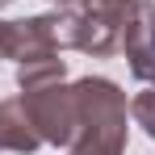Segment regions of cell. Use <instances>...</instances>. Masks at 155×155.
Returning a JSON list of instances; mask_svg holds the SVG:
<instances>
[{"label": "cell", "instance_id": "7a4b0ae2", "mask_svg": "<svg viewBox=\"0 0 155 155\" xmlns=\"http://www.w3.org/2000/svg\"><path fill=\"white\" fill-rule=\"evenodd\" d=\"M21 105H25L29 122L38 130L42 147H71L80 134V97L76 84H42V88H25L21 92Z\"/></svg>", "mask_w": 155, "mask_h": 155}, {"label": "cell", "instance_id": "9c48e42d", "mask_svg": "<svg viewBox=\"0 0 155 155\" xmlns=\"http://www.w3.org/2000/svg\"><path fill=\"white\" fill-rule=\"evenodd\" d=\"M151 46H155V38H151Z\"/></svg>", "mask_w": 155, "mask_h": 155}, {"label": "cell", "instance_id": "6da1fadb", "mask_svg": "<svg viewBox=\"0 0 155 155\" xmlns=\"http://www.w3.org/2000/svg\"><path fill=\"white\" fill-rule=\"evenodd\" d=\"M76 97H80V134L67 147V155H122L130 130L126 92L105 76H84L76 80Z\"/></svg>", "mask_w": 155, "mask_h": 155}, {"label": "cell", "instance_id": "3957f363", "mask_svg": "<svg viewBox=\"0 0 155 155\" xmlns=\"http://www.w3.org/2000/svg\"><path fill=\"white\" fill-rule=\"evenodd\" d=\"M71 8H76V51L105 59L122 51V38L138 0H76Z\"/></svg>", "mask_w": 155, "mask_h": 155}, {"label": "cell", "instance_id": "ba28073f", "mask_svg": "<svg viewBox=\"0 0 155 155\" xmlns=\"http://www.w3.org/2000/svg\"><path fill=\"white\" fill-rule=\"evenodd\" d=\"M8 4H13V0H0V8H8Z\"/></svg>", "mask_w": 155, "mask_h": 155}, {"label": "cell", "instance_id": "8992f818", "mask_svg": "<svg viewBox=\"0 0 155 155\" xmlns=\"http://www.w3.org/2000/svg\"><path fill=\"white\" fill-rule=\"evenodd\" d=\"M130 122L143 126V134L155 143V88H143V92L130 101Z\"/></svg>", "mask_w": 155, "mask_h": 155}, {"label": "cell", "instance_id": "5b68a950", "mask_svg": "<svg viewBox=\"0 0 155 155\" xmlns=\"http://www.w3.org/2000/svg\"><path fill=\"white\" fill-rule=\"evenodd\" d=\"M59 80H67V63H63L59 54L17 63V84H21V92H25V88H42V84H59Z\"/></svg>", "mask_w": 155, "mask_h": 155}, {"label": "cell", "instance_id": "52a82bcc", "mask_svg": "<svg viewBox=\"0 0 155 155\" xmlns=\"http://www.w3.org/2000/svg\"><path fill=\"white\" fill-rule=\"evenodd\" d=\"M51 4H76V0H51Z\"/></svg>", "mask_w": 155, "mask_h": 155}, {"label": "cell", "instance_id": "277c9868", "mask_svg": "<svg viewBox=\"0 0 155 155\" xmlns=\"http://www.w3.org/2000/svg\"><path fill=\"white\" fill-rule=\"evenodd\" d=\"M42 147V138H38V130L29 122L25 105L21 97H8V101H0V151H13V155H34Z\"/></svg>", "mask_w": 155, "mask_h": 155}]
</instances>
